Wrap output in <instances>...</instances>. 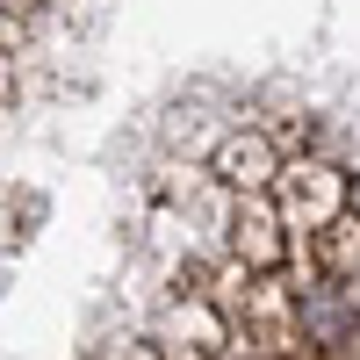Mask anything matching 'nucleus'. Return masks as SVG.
<instances>
[{"label":"nucleus","mask_w":360,"mask_h":360,"mask_svg":"<svg viewBox=\"0 0 360 360\" xmlns=\"http://www.w3.org/2000/svg\"><path fill=\"white\" fill-rule=\"evenodd\" d=\"M288 346L310 360H353L360 353V281L303 266L288 281Z\"/></svg>","instance_id":"f257e3e1"},{"label":"nucleus","mask_w":360,"mask_h":360,"mask_svg":"<svg viewBox=\"0 0 360 360\" xmlns=\"http://www.w3.org/2000/svg\"><path fill=\"white\" fill-rule=\"evenodd\" d=\"M274 202H281V217H288V231H295V252H303V238H317L339 209H353V180H346L332 159H310V152H303V159L281 166Z\"/></svg>","instance_id":"f03ea898"},{"label":"nucleus","mask_w":360,"mask_h":360,"mask_svg":"<svg viewBox=\"0 0 360 360\" xmlns=\"http://www.w3.org/2000/svg\"><path fill=\"white\" fill-rule=\"evenodd\" d=\"M231 252L245 274H281L295 266V231L274 195H231Z\"/></svg>","instance_id":"7ed1b4c3"},{"label":"nucleus","mask_w":360,"mask_h":360,"mask_svg":"<svg viewBox=\"0 0 360 360\" xmlns=\"http://www.w3.org/2000/svg\"><path fill=\"white\" fill-rule=\"evenodd\" d=\"M288 152L274 144V130H259V123H238L217 137V152H209V173H217V188L224 195H274V180H281Z\"/></svg>","instance_id":"20e7f679"},{"label":"nucleus","mask_w":360,"mask_h":360,"mask_svg":"<svg viewBox=\"0 0 360 360\" xmlns=\"http://www.w3.org/2000/svg\"><path fill=\"white\" fill-rule=\"evenodd\" d=\"M303 266L317 274H339V281H360V202L339 209L317 238H303Z\"/></svg>","instance_id":"39448f33"},{"label":"nucleus","mask_w":360,"mask_h":360,"mask_svg":"<svg viewBox=\"0 0 360 360\" xmlns=\"http://www.w3.org/2000/svg\"><path fill=\"white\" fill-rule=\"evenodd\" d=\"M353 360H360V353H353Z\"/></svg>","instance_id":"423d86ee"}]
</instances>
